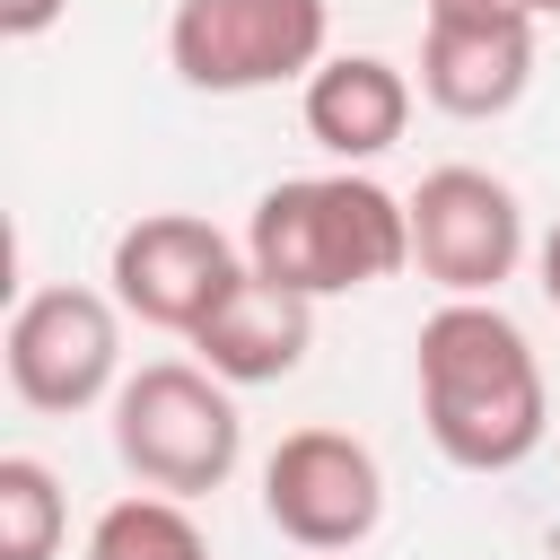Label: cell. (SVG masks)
I'll list each match as a JSON object with an SVG mask.
<instances>
[{
	"instance_id": "30bf717a",
	"label": "cell",
	"mask_w": 560,
	"mask_h": 560,
	"mask_svg": "<svg viewBox=\"0 0 560 560\" xmlns=\"http://www.w3.org/2000/svg\"><path fill=\"white\" fill-rule=\"evenodd\" d=\"M534 88V18L516 26H455L429 18L420 26V96L455 122H499L516 96Z\"/></svg>"
},
{
	"instance_id": "5b68a950",
	"label": "cell",
	"mask_w": 560,
	"mask_h": 560,
	"mask_svg": "<svg viewBox=\"0 0 560 560\" xmlns=\"http://www.w3.org/2000/svg\"><path fill=\"white\" fill-rule=\"evenodd\" d=\"M0 368H9V394H18L26 411H52V420L96 411V402H114V385H122V306H114L105 289H79V280L35 289V298H18V315H9Z\"/></svg>"
},
{
	"instance_id": "9a60e30c",
	"label": "cell",
	"mask_w": 560,
	"mask_h": 560,
	"mask_svg": "<svg viewBox=\"0 0 560 560\" xmlns=\"http://www.w3.org/2000/svg\"><path fill=\"white\" fill-rule=\"evenodd\" d=\"M61 9H70V0H0V35H9V44H35L44 26H61Z\"/></svg>"
},
{
	"instance_id": "3957f363",
	"label": "cell",
	"mask_w": 560,
	"mask_h": 560,
	"mask_svg": "<svg viewBox=\"0 0 560 560\" xmlns=\"http://www.w3.org/2000/svg\"><path fill=\"white\" fill-rule=\"evenodd\" d=\"M114 455L140 490L166 499H210L236 455H245V420H236V385L210 376L201 359H149L114 385Z\"/></svg>"
},
{
	"instance_id": "7a4b0ae2",
	"label": "cell",
	"mask_w": 560,
	"mask_h": 560,
	"mask_svg": "<svg viewBox=\"0 0 560 560\" xmlns=\"http://www.w3.org/2000/svg\"><path fill=\"white\" fill-rule=\"evenodd\" d=\"M245 262L298 298H350L411 262V201L376 175H289L245 219Z\"/></svg>"
},
{
	"instance_id": "8992f818",
	"label": "cell",
	"mask_w": 560,
	"mask_h": 560,
	"mask_svg": "<svg viewBox=\"0 0 560 560\" xmlns=\"http://www.w3.org/2000/svg\"><path fill=\"white\" fill-rule=\"evenodd\" d=\"M411 262L446 298H499L525 262V210L490 166H429L411 192Z\"/></svg>"
},
{
	"instance_id": "2e32d148",
	"label": "cell",
	"mask_w": 560,
	"mask_h": 560,
	"mask_svg": "<svg viewBox=\"0 0 560 560\" xmlns=\"http://www.w3.org/2000/svg\"><path fill=\"white\" fill-rule=\"evenodd\" d=\"M534 271H542V298L560 306V219H551V236L534 245Z\"/></svg>"
},
{
	"instance_id": "ba28073f",
	"label": "cell",
	"mask_w": 560,
	"mask_h": 560,
	"mask_svg": "<svg viewBox=\"0 0 560 560\" xmlns=\"http://www.w3.org/2000/svg\"><path fill=\"white\" fill-rule=\"evenodd\" d=\"M105 280H114V306H122V315L192 341L201 315L245 280V254H236L210 219H192V210H149V219H131V228L114 236Z\"/></svg>"
},
{
	"instance_id": "7c38bea8",
	"label": "cell",
	"mask_w": 560,
	"mask_h": 560,
	"mask_svg": "<svg viewBox=\"0 0 560 560\" xmlns=\"http://www.w3.org/2000/svg\"><path fill=\"white\" fill-rule=\"evenodd\" d=\"M88 560H210V534L192 525L184 499L140 490V499H114L88 525Z\"/></svg>"
},
{
	"instance_id": "5bb4252c",
	"label": "cell",
	"mask_w": 560,
	"mask_h": 560,
	"mask_svg": "<svg viewBox=\"0 0 560 560\" xmlns=\"http://www.w3.org/2000/svg\"><path fill=\"white\" fill-rule=\"evenodd\" d=\"M429 18H455V26H516V18H542L534 0H429Z\"/></svg>"
},
{
	"instance_id": "52a82bcc",
	"label": "cell",
	"mask_w": 560,
	"mask_h": 560,
	"mask_svg": "<svg viewBox=\"0 0 560 560\" xmlns=\"http://www.w3.org/2000/svg\"><path fill=\"white\" fill-rule=\"evenodd\" d=\"M262 516L298 551H359L385 516V472L350 429H289L262 455Z\"/></svg>"
},
{
	"instance_id": "9c48e42d",
	"label": "cell",
	"mask_w": 560,
	"mask_h": 560,
	"mask_svg": "<svg viewBox=\"0 0 560 560\" xmlns=\"http://www.w3.org/2000/svg\"><path fill=\"white\" fill-rule=\"evenodd\" d=\"M192 350H201V368L228 376V385H280V376H298V359L315 350V298L262 280V271L245 262V280L201 315Z\"/></svg>"
},
{
	"instance_id": "4fadbf2b",
	"label": "cell",
	"mask_w": 560,
	"mask_h": 560,
	"mask_svg": "<svg viewBox=\"0 0 560 560\" xmlns=\"http://www.w3.org/2000/svg\"><path fill=\"white\" fill-rule=\"evenodd\" d=\"M61 534H70V508L52 464L0 455V560H61Z\"/></svg>"
},
{
	"instance_id": "e0dca14e",
	"label": "cell",
	"mask_w": 560,
	"mask_h": 560,
	"mask_svg": "<svg viewBox=\"0 0 560 560\" xmlns=\"http://www.w3.org/2000/svg\"><path fill=\"white\" fill-rule=\"evenodd\" d=\"M534 9H542V18H560V0H534Z\"/></svg>"
},
{
	"instance_id": "6da1fadb",
	"label": "cell",
	"mask_w": 560,
	"mask_h": 560,
	"mask_svg": "<svg viewBox=\"0 0 560 560\" xmlns=\"http://www.w3.org/2000/svg\"><path fill=\"white\" fill-rule=\"evenodd\" d=\"M420 429L455 472H516L551 429V385L525 324L499 298H446L420 341Z\"/></svg>"
},
{
	"instance_id": "8fae6325",
	"label": "cell",
	"mask_w": 560,
	"mask_h": 560,
	"mask_svg": "<svg viewBox=\"0 0 560 560\" xmlns=\"http://www.w3.org/2000/svg\"><path fill=\"white\" fill-rule=\"evenodd\" d=\"M306 140L324 149V158H341V166H368V158H385L394 140H402V122H411V79L385 61V52H324L315 70H306Z\"/></svg>"
},
{
	"instance_id": "ac0fdd59",
	"label": "cell",
	"mask_w": 560,
	"mask_h": 560,
	"mask_svg": "<svg viewBox=\"0 0 560 560\" xmlns=\"http://www.w3.org/2000/svg\"><path fill=\"white\" fill-rule=\"evenodd\" d=\"M315 560H324V551H315Z\"/></svg>"
},
{
	"instance_id": "277c9868",
	"label": "cell",
	"mask_w": 560,
	"mask_h": 560,
	"mask_svg": "<svg viewBox=\"0 0 560 560\" xmlns=\"http://www.w3.org/2000/svg\"><path fill=\"white\" fill-rule=\"evenodd\" d=\"M332 44V0H175L166 61L201 96H254L306 79Z\"/></svg>"
}]
</instances>
